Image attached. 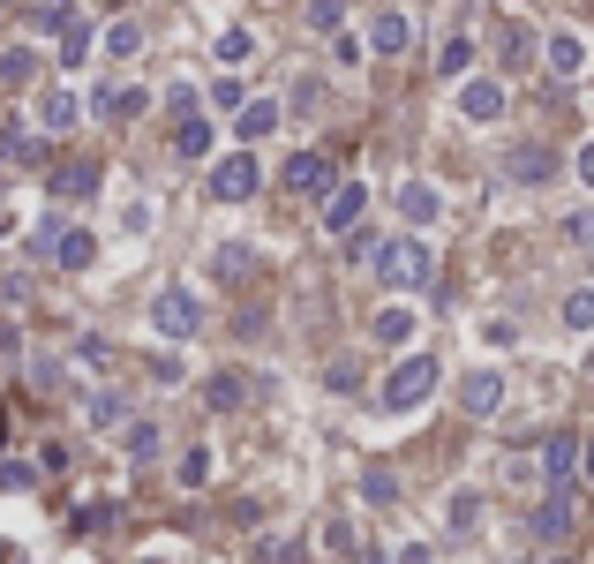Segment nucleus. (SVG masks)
I'll return each instance as SVG.
<instances>
[{
    "label": "nucleus",
    "instance_id": "obj_20",
    "mask_svg": "<svg viewBox=\"0 0 594 564\" xmlns=\"http://www.w3.org/2000/svg\"><path fill=\"white\" fill-rule=\"evenodd\" d=\"M407 39H414V23H407L399 8H391V15H377V23H369V45H377V53H407Z\"/></svg>",
    "mask_w": 594,
    "mask_h": 564
},
{
    "label": "nucleus",
    "instance_id": "obj_26",
    "mask_svg": "<svg viewBox=\"0 0 594 564\" xmlns=\"http://www.w3.org/2000/svg\"><path fill=\"white\" fill-rule=\"evenodd\" d=\"M294 550H301L294 534H263V542L249 550V564H294Z\"/></svg>",
    "mask_w": 594,
    "mask_h": 564
},
{
    "label": "nucleus",
    "instance_id": "obj_30",
    "mask_svg": "<svg viewBox=\"0 0 594 564\" xmlns=\"http://www.w3.org/2000/svg\"><path fill=\"white\" fill-rule=\"evenodd\" d=\"M564 324H572V332H594V286H580V294L564 302Z\"/></svg>",
    "mask_w": 594,
    "mask_h": 564
},
{
    "label": "nucleus",
    "instance_id": "obj_19",
    "mask_svg": "<svg viewBox=\"0 0 594 564\" xmlns=\"http://www.w3.org/2000/svg\"><path fill=\"white\" fill-rule=\"evenodd\" d=\"M505 166H511V181H550V174H557V159L542 151V143H519Z\"/></svg>",
    "mask_w": 594,
    "mask_h": 564
},
{
    "label": "nucleus",
    "instance_id": "obj_25",
    "mask_svg": "<svg viewBox=\"0 0 594 564\" xmlns=\"http://www.w3.org/2000/svg\"><path fill=\"white\" fill-rule=\"evenodd\" d=\"M474 68V39H444V53H436V76H467Z\"/></svg>",
    "mask_w": 594,
    "mask_h": 564
},
{
    "label": "nucleus",
    "instance_id": "obj_22",
    "mask_svg": "<svg viewBox=\"0 0 594 564\" xmlns=\"http://www.w3.org/2000/svg\"><path fill=\"white\" fill-rule=\"evenodd\" d=\"M84 61H90V23L68 15V23H61V68H84Z\"/></svg>",
    "mask_w": 594,
    "mask_h": 564
},
{
    "label": "nucleus",
    "instance_id": "obj_36",
    "mask_svg": "<svg viewBox=\"0 0 594 564\" xmlns=\"http://www.w3.org/2000/svg\"><path fill=\"white\" fill-rule=\"evenodd\" d=\"M339 15H346L339 0H309V31H339Z\"/></svg>",
    "mask_w": 594,
    "mask_h": 564
},
{
    "label": "nucleus",
    "instance_id": "obj_38",
    "mask_svg": "<svg viewBox=\"0 0 594 564\" xmlns=\"http://www.w3.org/2000/svg\"><path fill=\"white\" fill-rule=\"evenodd\" d=\"M474 520H482V497L460 489V497H452V527H474Z\"/></svg>",
    "mask_w": 594,
    "mask_h": 564
},
{
    "label": "nucleus",
    "instance_id": "obj_34",
    "mask_svg": "<svg viewBox=\"0 0 594 564\" xmlns=\"http://www.w3.org/2000/svg\"><path fill=\"white\" fill-rule=\"evenodd\" d=\"M505 61H511V68H527V61H534V39H527L519 23H511V31H505Z\"/></svg>",
    "mask_w": 594,
    "mask_h": 564
},
{
    "label": "nucleus",
    "instance_id": "obj_13",
    "mask_svg": "<svg viewBox=\"0 0 594 564\" xmlns=\"http://www.w3.org/2000/svg\"><path fill=\"white\" fill-rule=\"evenodd\" d=\"M572 467H580V436H550V444H542V475H550V489H564Z\"/></svg>",
    "mask_w": 594,
    "mask_h": 564
},
{
    "label": "nucleus",
    "instance_id": "obj_31",
    "mask_svg": "<svg viewBox=\"0 0 594 564\" xmlns=\"http://www.w3.org/2000/svg\"><path fill=\"white\" fill-rule=\"evenodd\" d=\"M173 475L188 481V489H204V481H212V452H204V444H196V452H188V459H181V467H173Z\"/></svg>",
    "mask_w": 594,
    "mask_h": 564
},
{
    "label": "nucleus",
    "instance_id": "obj_43",
    "mask_svg": "<svg viewBox=\"0 0 594 564\" xmlns=\"http://www.w3.org/2000/svg\"><path fill=\"white\" fill-rule=\"evenodd\" d=\"M143 564H159V557H143Z\"/></svg>",
    "mask_w": 594,
    "mask_h": 564
},
{
    "label": "nucleus",
    "instance_id": "obj_21",
    "mask_svg": "<svg viewBox=\"0 0 594 564\" xmlns=\"http://www.w3.org/2000/svg\"><path fill=\"white\" fill-rule=\"evenodd\" d=\"M39 151L45 143L31 129H0V166H39Z\"/></svg>",
    "mask_w": 594,
    "mask_h": 564
},
{
    "label": "nucleus",
    "instance_id": "obj_17",
    "mask_svg": "<svg viewBox=\"0 0 594 564\" xmlns=\"http://www.w3.org/2000/svg\"><path fill=\"white\" fill-rule=\"evenodd\" d=\"M534 534H542V542H564V534H572V497H564V489H550V505L534 512Z\"/></svg>",
    "mask_w": 594,
    "mask_h": 564
},
{
    "label": "nucleus",
    "instance_id": "obj_14",
    "mask_svg": "<svg viewBox=\"0 0 594 564\" xmlns=\"http://www.w3.org/2000/svg\"><path fill=\"white\" fill-rule=\"evenodd\" d=\"M39 84V53H31V45H8V53H0V90H31Z\"/></svg>",
    "mask_w": 594,
    "mask_h": 564
},
{
    "label": "nucleus",
    "instance_id": "obj_6",
    "mask_svg": "<svg viewBox=\"0 0 594 564\" xmlns=\"http://www.w3.org/2000/svg\"><path fill=\"white\" fill-rule=\"evenodd\" d=\"M279 181H287L294 196H332V159H324V151H294Z\"/></svg>",
    "mask_w": 594,
    "mask_h": 564
},
{
    "label": "nucleus",
    "instance_id": "obj_42",
    "mask_svg": "<svg viewBox=\"0 0 594 564\" xmlns=\"http://www.w3.org/2000/svg\"><path fill=\"white\" fill-rule=\"evenodd\" d=\"M0 444H8V414H0Z\"/></svg>",
    "mask_w": 594,
    "mask_h": 564
},
{
    "label": "nucleus",
    "instance_id": "obj_3",
    "mask_svg": "<svg viewBox=\"0 0 594 564\" xmlns=\"http://www.w3.org/2000/svg\"><path fill=\"white\" fill-rule=\"evenodd\" d=\"M151 324H159L166 339H196V332H204V302H196L188 286H159V302H151Z\"/></svg>",
    "mask_w": 594,
    "mask_h": 564
},
{
    "label": "nucleus",
    "instance_id": "obj_2",
    "mask_svg": "<svg viewBox=\"0 0 594 564\" xmlns=\"http://www.w3.org/2000/svg\"><path fill=\"white\" fill-rule=\"evenodd\" d=\"M436 377H444V369H436V354H407V361H399V369L384 377V406H391V414L422 406L429 391H436Z\"/></svg>",
    "mask_w": 594,
    "mask_h": 564
},
{
    "label": "nucleus",
    "instance_id": "obj_32",
    "mask_svg": "<svg viewBox=\"0 0 594 564\" xmlns=\"http://www.w3.org/2000/svg\"><path fill=\"white\" fill-rule=\"evenodd\" d=\"M136 45H143V31H136V23H114V31H106V53H114V61H128Z\"/></svg>",
    "mask_w": 594,
    "mask_h": 564
},
{
    "label": "nucleus",
    "instance_id": "obj_12",
    "mask_svg": "<svg viewBox=\"0 0 594 564\" xmlns=\"http://www.w3.org/2000/svg\"><path fill=\"white\" fill-rule=\"evenodd\" d=\"M90 188H98V166H90V159H68V166H53V196H61V204H84Z\"/></svg>",
    "mask_w": 594,
    "mask_h": 564
},
{
    "label": "nucleus",
    "instance_id": "obj_5",
    "mask_svg": "<svg viewBox=\"0 0 594 564\" xmlns=\"http://www.w3.org/2000/svg\"><path fill=\"white\" fill-rule=\"evenodd\" d=\"M361 212H369V188H361V181H339V188L324 196V234H354Z\"/></svg>",
    "mask_w": 594,
    "mask_h": 564
},
{
    "label": "nucleus",
    "instance_id": "obj_33",
    "mask_svg": "<svg viewBox=\"0 0 594 564\" xmlns=\"http://www.w3.org/2000/svg\"><path fill=\"white\" fill-rule=\"evenodd\" d=\"M128 459H159V430H151V422L128 430Z\"/></svg>",
    "mask_w": 594,
    "mask_h": 564
},
{
    "label": "nucleus",
    "instance_id": "obj_29",
    "mask_svg": "<svg viewBox=\"0 0 594 564\" xmlns=\"http://www.w3.org/2000/svg\"><path fill=\"white\" fill-rule=\"evenodd\" d=\"M121 414H128L121 391H98V399H90V422H98V430H121Z\"/></svg>",
    "mask_w": 594,
    "mask_h": 564
},
{
    "label": "nucleus",
    "instance_id": "obj_28",
    "mask_svg": "<svg viewBox=\"0 0 594 564\" xmlns=\"http://www.w3.org/2000/svg\"><path fill=\"white\" fill-rule=\"evenodd\" d=\"M218 61H226V68L256 61V39H249V31H218Z\"/></svg>",
    "mask_w": 594,
    "mask_h": 564
},
{
    "label": "nucleus",
    "instance_id": "obj_24",
    "mask_svg": "<svg viewBox=\"0 0 594 564\" xmlns=\"http://www.w3.org/2000/svg\"><path fill=\"white\" fill-rule=\"evenodd\" d=\"M204 399H212L218 414H234V406H241V399H249V384H241V377H234V369H226V377H212V384H204Z\"/></svg>",
    "mask_w": 594,
    "mask_h": 564
},
{
    "label": "nucleus",
    "instance_id": "obj_7",
    "mask_svg": "<svg viewBox=\"0 0 594 564\" xmlns=\"http://www.w3.org/2000/svg\"><path fill=\"white\" fill-rule=\"evenodd\" d=\"M460 406H467L474 422H489V414L505 406V377H497V369H474V377H460Z\"/></svg>",
    "mask_w": 594,
    "mask_h": 564
},
{
    "label": "nucleus",
    "instance_id": "obj_18",
    "mask_svg": "<svg viewBox=\"0 0 594 564\" xmlns=\"http://www.w3.org/2000/svg\"><path fill=\"white\" fill-rule=\"evenodd\" d=\"M173 151H181V159H212V121H204V113H181Z\"/></svg>",
    "mask_w": 594,
    "mask_h": 564
},
{
    "label": "nucleus",
    "instance_id": "obj_11",
    "mask_svg": "<svg viewBox=\"0 0 594 564\" xmlns=\"http://www.w3.org/2000/svg\"><path fill=\"white\" fill-rule=\"evenodd\" d=\"M542 61H550V76H564V84H572V76L587 68V45H580V31H557V39L542 45Z\"/></svg>",
    "mask_w": 594,
    "mask_h": 564
},
{
    "label": "nucleus",
    "instance_id": "obj_44",
    "mask_svg": "<svg viewBox=\"0 0 594 564\" xmlns=\"http://www.w3.org/2000/svg\"><path fill=\"white\" fill-rule=\"evenodd\" d=\"M550 564H564V557H550Z\"/></svg>",
    "mask_w": 594,
    "mask_h": 564
},
{
    "label": "nucleus",
    "instance_id": "obj_23",
    "mask_svg": "<svg viewBox=\"0 0 594 564\" xmlns=\"http://www.w3.org/2000/svg\"><path fill=\"white\" fill-rule=\"evenodd\" d=\"M399 212L414 218V226H429V218H436V188H429V181H407V188H399Z\"/></svg>",
    "mask_w": 594,
    "mask_h": 564
},
{
    "label": "nucleus",
    "instance_id": "obj_35",
    "mask_svg": "<svg viewBox=\"0 0 594 564\" xmlns=\"http://www.w3.org/2000/svg\"><path fill=\"white\" fill-rule=\"evenodd\" d=\"M287 106H294V113H316V106H324V84H316V76H301V84H294V98H287Z\"/></svg>",
    "mask_w": 594,
    "mask_h": 564
},
{
    "label": "nucleus",
    "instance_id": "obj_1",
    "mask_svg": "<svg viewBox=\"0 0 594 564\" xmlns=\"http://www.w3.org/2000/svg\"><path fill=\"white\" fill-rule=\"evenodd\" d=\"M429 241H414V234H399V241H384L377 249V279L384 286H399V294H414V286H429Z\"/></svg>",
    "mask_w": 594,
    "mask_h": 564
},
{
    "label": "nucleus",
    "instance_id": "obj_40",
    "mask_svg": "<svg viewBox=\"0 0 594 564\" xmlns=\"http://www.w3.org/2000/svg\"><path fill=\"white\" fill-rule=\"evenodd\" d=\"M580 181H587V188H594V143H587V151H580Z\"/></svg>",
    "mask_w": 594,
    "mask_h": 564
},
{
    "label": "nucleus",
    "instance_id": "obj_8",
    "mask_svg": "<svg viewBox=\"0 0 594 564\" xmlns=\"http://www.w3.org/2000/svg\"><path fill=\"white\" fill-rule=\"evenodd\" d=\"M98 121H136V113H151V90H136V84H106L98 98Z\"/></svg>",
    "mask_w": 594,
    "mask_h": 564
},
{
    "label": "nucleus",
    "instance_id": "obj_4",
    "mask_svg": "<svg viewBox=\"0 0 594 564\" xmlns=\"http://www.w3.org/2000/svg\"><path fill=\"white\" fill-rule=\"evenodd\" d=\"M256 188H263V166H256L249 143H241L234 159H218V166H212V196H218V204H249Z\"/></svg>",
    "mask_w": 594,
    "mask_h": 564
},
{
    "label": "nucleus",
    "instance_id": "obj_16",
    "mask_svg": "<svg viewBox=\"0 0 594 564\" xmlns=\"http://www.w3.org/2000/svg\"><path fill=\"white\" fill-rule=\"evenodd\" d=\"M271 129H279V106H271V98H256V106L234 113V135H241V143H263Z\"/></svg>",
    "mask_w": 594,
    "mask_h": 564
},
{
    "label": "nucleus",
    "instance_id": "obj_15",
    "mask_svg": "<svg viewBox=\"0 0 594 564\" xmlns=\"http://www.w3.org/2000/svg\"><path fill=\"white\" fill-rule=\"evenodd\" d=\"M460 113H467V121H497V113H505V84H467L460 90Z\"/></svg>",
    "mask_w": 594,
    "mask_h": 564
},
{
    "label": "nucleus",
    "instance_id": "obj_39",
    "mask_svg": "<svg viewBox=\"0 0 594 564\" xmlns=\"http://www.w3.org/2000/svg\"><path fill=\"white\" fill-rule=\"evenodd\" d=\"M361 489H369V505H391V497H399V489H391V475H384V467H377V475H361Z\"/></svg>",
    "mask_w": 594,
    "mask_h": 564
},
{
    "label": "nucleus",
    "instance_id": "obj_37",
    "mask_svg": "<svg viewBox=\"0 0 594 564\" xmlns=\"http://www.w3.org/2000/svg\"><path fill=\"white\" fill-rule=\"evenodd\" d=\"M241 271H249V249H241V241H226V249H218V279H241Z\"/></svg>",
    "mask_w": 594,
    "mask_h": 564
},
{
    "label": "nucleus",
    "instance_id": "obj_10",
    "mask_svg": "<svg viewBox=\"0 0 594 564\" xmlns=\"http://www.w3.org/2000/svg\"><path fill=\"white\" fill-rule=\"evenodd\" d=\"M76 121H84L76 90H45V98H39V129H45V135H68Z\"/></svg>",
    "mask_w": 594,
    "mask_h": 564
},
{
    "label": "nucleus",
    "instance_id": "obj_27",
    "mask_svg": "<svg viewBox=\"0 0 594 564\" xmlns=\"http://www.w3.org/2000/svg\"><path fill=\"white\" fill-rule=\"evenodd\" d=\"M377 339H384V347L414 339V308H384V316H377Z\"/></svg>",
    "mask_w": 594,
    "mask_h": 564
},
{
    "label": "nucleus",
    "instance_id": "obj_41",
    "mask_svg": "<svg viewBox=\"0 0 594 564\" xmlns=\"http://www.w3.org/2000/svg\"><path fill=\"white\" fill-rule=\"evenodd\" d=\"M587 475H594V436H587Z\"/></svg>",
    "mask_w": 594,
    "mask_h": 564
},
{
    "label": "nucleus",
    "instance_id": "obj_9",
    "mask_svg": "<svg viewBox=\"0 0 594 564\" xmlns=\"http://www.w3.org/2000/svg\"><path fill=\"white\" fill-rule=\"evenodd\" d=\"M45 257L61 263V271H84V263L98 257V241H90L84 226H53V249H45Z\"/></svg>",
    "mask_w": 594,
    "mask_h": 564
}]
</instances>
